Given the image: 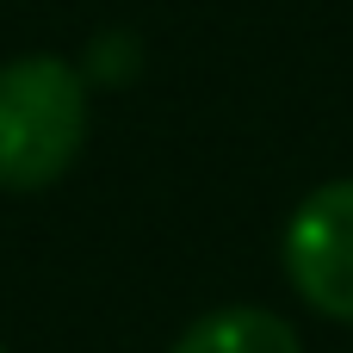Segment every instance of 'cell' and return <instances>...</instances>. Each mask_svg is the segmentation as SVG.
<instances>
[{"instance_id":"1","label":"cell","mask_w":353,"mask_h":353,"mask_svg":"<svg viewBox=\"0 0 353 353\" xmlns=\"http://www.w3.org/2000/svg\"><path fill=\"white\" fill-rule=\"evenodd\" d=\"M87 143V81L62 56L0 68V192H43Z\"/></svg>"},{"instance_id":"2","label":"cell","mask_w":353,"mask_h":353,"mask_svg":"<svg viewBox=\"0 0 353 353\" xmlns=\"http://www.w3.org/2000/svg\"><path fill=\"white\" fill-rule=\"evenodd\" d=\"M285 279L310 310L353 323V180L316 186L292 211V223H285Z\"/></svg>"},{"instance_id":"3","label":"cell","mask_w":353,"mask_h":353,"mask_svg":"<svg viewBox=\"0 0 353 353\" xmlns=\"http://www.w3.org/2000/svg\"><path fill=\"white\" fill-rule=\"evenodd\" d=\"M174 353H304L298 329L273 310H254V304H223L211 316H199Z\"/></svg>"},{"instance_id":"4","label":"cell","mask_w":353,"mask_h":353,"mask_svg":"<svg viewBox=\"0 0 353 353\" xmlns=\"http://www.w3.org/2000/svg\"><path fill=\"white\" fill-rule=\"evenodd\" d=\"M0 353H6V347H0Z\"/></svg>"}]
</instances>
